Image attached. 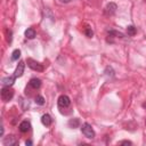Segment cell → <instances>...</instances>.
Listing matches in <instances>:
<instances>
[{
  "mask_svg": "<svg viewBox=\"0 0 146 146\" xmlns=\"http://www.w3.org/2000/svg\"><path fill=\"white\" fill-rule=\"evenodd\" d=\"M15 79H16L15 75H13V76H6V78L2 79V84L6 86V87H11L14 84V82H15Z\"/></svg>",
  "mask_w": 146,
  "mask_h": 146,
  "instance_id": "obj_8",
  "label": "cell"
},
{
  "mask_svg": "<svg viewBox=\"0 0 146 146\" xmlns=\"http://www.w3.org/2000/svg\"><path fill=\"white\" fill-rule=\"evenodd\" d=\"M2 135H3V127L1 125V136H2Z\"/></svg>",
  "mask_w": 146,
  "mask_h": 146,
  "instance_id": "obj_22",
  "label": "cell"
},
{
  "mask_svg": "<svg viewBox=\"0 0 146 146\" xmlns=\"http://www.w3.org/2000/svg\"><path fill=\"white\" fill-rule=\"evenodd\" d=\"M119 144H120V145H131V141H129V140H122V141H120Z\"/></svg>",
  "mask_w": 146,
  "mask_h": 146,
  "instance_id": "obj_20",
  "label": "cell"
},
{
  "mask_svg": "<svg viewBox=\"0 0 146 146\" xmlns=\"http://www.w3.org/2000/svg\"><path fill=\"white\" fill-rule=\"evenodd\" d=\"M51 122H52V119H51V116H50L49 114H43V115L41 116V123H42L43 125L49 127V125L51 124Z\"/></svg>",
  "mask_w": 146,
  "mask_h": 146,
  "instance_id": "obj_9",
  "label": "cell"
},
{
  "mask_svg": "<svg viewBox=\"0 0 146 146\" xmlns=\"http://www.w3.org/2000/svg\"><path fill=\"white\" fill-rule=\"evenodd\" d=\"M57 104H58V106H59L60 108H65V107H68V106H70L71 100H70L68 96L62 95V96H59V98H58V100H57Z\"/></svg>",
  "mask_w": 146,
  "mask_h": 146,
  "instance_id": "obj_4",
  "label": "cell"
},
{
  "mask_svg": "<svg viewBox=\"0 0 146 146\" xmlns=\"http://www.w3.org/2000/svg\"><path fill=\"white\" fill-rule=\"evenodd\" d=\"M84 33H86V35H87L88 38H91V36L94 35V32H92V30H91L90 27H87L86 31H84Z\"/></svg>",
  "mask_w": 146,
  "mask_h": 146,
  "instance_id": "obj_18",
  "label": "cell"
},
{
  "mask_svg": "<svg viewBox=\"0 0 146 146\" xmlns=\"http://www.w3.org/2000/svg\"><path fill=\"white\" fill-rule=\"evenodd\" d=\"M34 102L38 104V105H43L44 104V98L42 97V96H40V95H38L36 97H35V99H34Z\"/></svg>",
  "mask_w": 146,
  "mask_h": 146,
  "instance_id": "obj_16",
  "label": "cell"
},
{
  "mask_svg": "<svg viewBox=\"0 0 146 146\" xmlns=\"http://www.w3.org/2000/svg\"><path fill=\"white\" fill-rule=\"evenodd\" d=\"M26 63H27L29 67H30V68H32L33 71L42 72V71L44 70V67H43V65H42V64H40L39 62H36V60H34V59H32V58H27Z\"/></svg>",
  "mask_w": 146,
  "mask_h": 146,
  "instance_id": "obj_3",
  "label": "cell"
},
{
  "mask_svg": "<svg viewBox=\"0 0 146 146\" xmlns=\"http://www.w3.org/2000/svg\"><path fill=\"white\" fill-rule=\"evenodd\" d=\"M60 1H62V2H70L71 0H60Z\"/></svg>",
  "mask_w": 146,
  "mask_h": 146,
  "instance_id": "obj_23",
  "label": "cell"
},
{
  "mask_svg": "<svg viewBox=\"0 0 146 146\" xmlns=\"http://www.w3.org/2000/svg\"><path fill=\"white\" fill-rule=\"evenodd\" d=\"M6 33H7V41L10 43V42H11V34H13V33H11V31H10V30H7V31H6Z\"/></svg>",
  "mask_w": 146,
  "mask_h": 146,
  "instance_id": "obj_19",
  "label": "cell"
},
{
  "mask_svg": "<svg viewBox=\"0 0 146 146\" xmlns=\"http://www.w3.org/2000/svg\"><path fill=\"white\" fill-rule=\"evenodd\" d=\"M21 56V50L19 49H15L11 54V60H17Z\"/></svg>",
  "mask_w": 146,
  "mask_h": 146,
  "instance_id": "obj_15",
  "label": "cell"
},
{
  "mask_svg": "<svg viewBox=\"0 0 146 146\" xmlns=\"http://www.w3.org/2000/svg\"><path fill=\"white\" fill-rule=\"evenodd\" d=\"M24 67H25L24 62H19L17 67H16V70H15V72H14V75L16 78H21L23 75V73H24Z\"/></svg>",
  "mask_w": 146,
  "mask_h": 146,
  "instance_id": "obj_7",
  "label": "cell"
},
{
  "mask_svg": "<svg viewBox=\"0 0 146 146\" xmlns=\"http://www.w3.org/2000/svg\"><path fill=\"white\" fill-rule=\"evenodd\" d=\"M24 34H25V36H26L27 39H33V38L35 36V31H34L33 29H27Z\"/></svg>",
  "mask_w": 146,
  "mask_h": 146,
  "instance_id": "obj_12",
  "label": "cell"
},
{
  "mask_svg": "<svg viewBox=\"0 0 146 146\" xmlns=\"http://www.w3.org/2000/svg\"><path fill=\"white\" fill-rule=\"evenodd\" d=\"M14 96V90L10 89V87H3L1 89V99L3 102H9Z\"/></svg>",
  "mask_w": 146,
  "mask_h": 146,
  "instance_id": "obj_2",
  "label": "cell"
},
{
  "mask_svg": "<svg viewBox=\"0 0 146 146\" xmlns=\"http://www.w3.org/2000/svg\"><path fill=\"white\" fill-rule=\"evenodd\" d=\"M79 124H80V121H79V119H71L70 121H68V125H70V128H78L79 127Z\"/></svg>",
  "mask_w": 146,
  "mask_h": 146,
  "instance_id": "obj_13",
  "label": "cell"
},
{
  "mask_svg": "<svg viewBox=\"0 0 146 146\" xmlns=\"http://www.w3.org/2000/svg\"><path fill=\"white\" fill-rule=\"evenodd\" d=\"M29 84H30V87H32L33 89H39L40 86H41V80H40V79H36V78H33V79L30 80Z\"/></svg>",
  "mask_w": 146,
  "mask_h": 146,
  "instance_id": "obj_10",
  "label": "cell"
},
{
  "mask_svg": "<svg viewBox=\"0 0 146 146\" xmlns=\"http://www.w3.org/2000/svg\"><path fill=\"white\" fill-rule=\"evenodd\" d=\"M25 144H26V145H32V141H31V140H26Z\"/></svg>",
  "mask_w": 146,
  "mask_h": 146,
  "instance_id": "obj_21",
  "label": "cell"
},
{
  "mask_svg": "<svg viewBox=\"0 0 146 146\" xmlns=\"http://www.w3.org/2000/svg\"><path fill=\"white\" fill-rule=\"evenodd\" d=\"M2 143H3L5 146H16V145H18L17 138L15 136H13V135H9V136L5 137L3 140H2Z\"/></svg>",
  "mask_w": 146,
  "mask_h": 146,
  "instance_id": "obj_5",
  "label": "cell"
},
{
  "mask_svg": "<svg viewBox=\"0 0 146 146\" xmlns=\"http://www.w3.org/2000/svg\"><path fill=\"white\" fill-rule=\"evenodd\" d=\"M136 32H137V30H136V27H135L133 25H129V26L127 27V33H128V35L133 36V35L136 34Z\"/></svg>",
  "mask_w": 146,
  "mask_h": 146,
  "instance_id": "obj_14",
  "label": "cell"
},
{
  "mask_svg": "<svg viewBox=\"0 0 146 146\" xmlns=\"http://www.w3.org/2000/svg\"><path fill=\"white\" fill-rule=\"evenodd\" d=\"M105 74H106L107 76H108V75H110V76H113V75H114V71H113V68L110 67V66H107L106 70H105Z\"/></svg>",
  "mask_w": 146,
  "mask_h": 146,
  "instance_id": "obj_17",
  "label": "cell"
},
{
  "mask_svg": "<svg viewBox=\"0 0 146 146\" xmlns=\"http://www.w3.org/2000/svg\"><path fill=\"white\" fill-rule=\"evenodd\" d=\"M81 131H82V133H83L87 138H89V139L95 138V131H94L92 127H91L89 123H83V124L81 125Z\"/></svg>",
  "mask_w": 146,
  "mask_h": 146,
  "instance_id": "obj_1",
  "label": "cell"
},
{
  "mask_svg": "<svg viewBox=\"0 0 146 146\" xmlns=\"http://www.w3.org/2000/svg\"><path fill=\"white\" fill-rule=\"evenodd\" d=\"M145 1H146V0H145Z\"/></svg>",
  "mask_w": 146,
  "mask_h": 146,
  "instance_id": "obj_24",
  "label": "cell"
},
{
  "mask_svg": "<svg viewBox=\"0 0 146 146\" xmlns=\"http://www.w3.org/2000/svg\"><path fill=\"white\" fill-rule=\"evenodd\" d=\"M116 9H117L116 3H114V2H110V3L105 7V14H106V15H108V16L114 15V14H115V11H116Z\"/></svg>",
  "mask_w": 146,
  "mask_h": 146,
  "instance_id": "obj_6",
  "label": "cell"
},
{
  "mask_svg": "<svg viewBox=\"0 0 146 146\" xmlns=\"http://www.w3.org/2000/svg\"><path fill=\"white\" fill-rule=\"evenodd\" d=\"M30 128H31V124H30L29 121H23V122L19 124V130H21V132H27V131L30 130Z\"/></svg>",
  "mask_w": 146,
  "mask_h": 146,
  "instance_id": "obj_11",
  "label": "cell"
}]
</instances>
